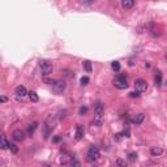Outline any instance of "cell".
Segmentation results:
<instances>
[{
	"label": "cell",
	"instance_id": "30bf717a",
	"mask_svg": "<svg viewBox=\"0 0 167 167\" xmlns=\"http://www.w3.org/2000/svg\"><path fill=\"white\" fill-rule=\"evenodd\" d=\"M15 91H16V96L17 97H25L26 94H28V90H26V88L24 85H18Z\"/></svg>",
	"mask_w": 167,
	"mask_h": 167
},
{
	"label": "cell",
	"instance_id": "277c9868",
	"mask_svg": "<svg viewBox=\"0 0 167 167\" xmlns=\"http://www.w3.org/2000/svg\"><path fill=\"white\" fill-rule=\"evenodd\" d=\"M99 149L97 146H90L89 150H88V161L89 162H97L99 159Z\"/></svg>",
	"mask_w": 167,
	"mask_h": 167
},
{
	"label": "cell",
	"instance_id": "44dd1931",
	"mask_svg": "<svg viewBox=\"0 0 167 167\" xmlns=\"http://www.w3.org/2000/svg\"><path fill=\"white\" fill-rule=\"evenodd\" d=\"M8 149H11V152L13 153V154H16V153L18 152V148H17V145H16V144H9Z\"/></svg>",
	"mask_w": 167,
	"mask_h": 167
},
{
	"label": "cell",
	"instance_id": "ac0fdd59",
	"mask_svg": "<svg viewBox=\"0 0 167 167\" xmlns=\"http://www.w3.org/2000/svg\"><path fill=\"white\" fill-rule=\"evenodd\" d=\"M29 98H30L31 102H38V99H39L35 91H30V93H29Z\"/></svg>",
	"mask_w": 167,
	"mask_h": 167
},
{
	"label": "cell",
	"instance_id": "9c48e42d",
	"mask_svg": "<svg viewBox=\"0 0 167 167\" xmlns=\"http://www.w3.org/2000/svg\"><path fill=\"white\" fill-rule=\"evenodd\" d=\"M144 119H145V115L141 112V114H136V115H133L132 119H131V122H132L133 124H136V125H140V124L144 122Z\"/></svg>",
	"mask_w": 167,
	"mask_h": 167
},
{
	"label": "cell",
	"instance_id": "ba28073f",
	"mask_svg": "<svg viewBox=\"0 0 167 167\" xmlns=\"http://www.w3.org/2000/svg\"><path fill=\"white\" fill-rule=\"evenodd\" d=\"M13 139L16 140V141H24L25 140V132L24 131H21V129H16V131H13Z\"/></svg>",
	"mask_w": 167,
	"mask_h": 167
},
{
	"label": "cell",
	"instance_id": "603a6c76",
	"mask_svg": "<svg viewBox=\"0 0 167 167\" xmlns=\"http://www.w3.org/2000/svg\"><path fill=\"white\" fill-rule=\"evenodd\" d=\"M128 159L131 162H135L137 159V154H136V153H129V154H128Z\"/></svg>",
	"mask_w": 167,
	"mask_h": 167
},
{
	"label": "cell",
	"instance_id": "2e32d148",
	"mask_svg": "<svg viewBox=\"0 0 167 167\" xmlns=\"http://www.w3.org/2000/svg\"><path fill=\"white\" fill-rule=\"evenodd\" d=\"M150 153H152V155H154V157L161 155L163 153V149L162 148H152L150 149Z\"/></svg>",
	"mask_w": 167,
	"mask_h": 167
},
{
	"label": "cell",
	"instance_id": "f1b7e54d",
	"mask_svg": "<svg viewBox=\"0 0 167 167\" xmlns=\"http://www.w3.org/2000/svg\"><path fill=\"white\" fill-rule=\"evenodd\" d=\"M47 167H48V166H47Z\"/></svg>",
	"mask_w": 167,
	"mask_h": 167
},
{
	"label": "cell",
	"instance_id": "9a60e30c",
	"mask_svg": "<svg viewBox=\"0 0 167 167\" xmlns=\"http://www.w3.org/2000/svg\"><path fill=\"white\" fill-rule=\"evenodd\" d=\"M133 5H135V1H133V0H123L122 1V7L123 8H125V9L132 8Z\"/></svg>",
	"mask_w": 167,
	"mask_h": 167
},
{
	"label": "cell",
	"instance_id": "484cf974",
	"mask_svg": "<svg viewBox=\"0 0 167 167\" xmlns=\"http://www.w3.org/2000/svg\"><path fill=\"white\" fill-rule=\"evenodd\" d=\"M140 96V93H137V91H132V93H129V97H139Z\"/></svg>",
	"mask_w": 167,
	"mask_h": 167
},
{
	"label": "cell",
	"instance_id": "52a82bcc",
	"mask_svg": "<svg viewBox=\"0 0 167 167\" xmlns=\"http://www.w3.org/2000/svg\"><path fill=\"white\" fill-rule=\"evenodd\" d=\"M52 86H54V90L56 91V93H63L65 90V88H67V84H65L64 80H55Z\"/></svg>",
	"mask_w": 167,
	"mask_h": 167
},
{
	"label": "cell",
	"instance_id": "e0dca14e",
	"mask_svg": "<svg viewBox=\"0 0 167 167\" xmlns=\"http://www.w3.org/2000/svg\"><path fill=\"white\" fill-rule=\"evenodd\" d=\"M84 69L88 73H90L91 69H93V68H91V61H89V60H85L84 61Z\"/></svg>",
	"mask_w": 167,
	"mask_h": 167
},
{
	"label": "cell",
	"instance_id": "5bb4252c",
	"mask_svg": "<svg viewBox=\"0 0 167 167\" xmlns=\"http://www.w3.org/2000/svg\"><path fill=\"white\" fill-rule=\"evenodd\" d=\"M154 80H155V85H157V86H161V85H162V72L161 71H157L155 72Z\"/></svg>",
	"mask_w": 167,
	"mask_h": 167
},
{
	"label": "cell",
	"instance_id": "8992f818",
	"mask_svg": "<svg viewBox=\"0 0 167 167\" xmlns=\"http://www.w3.org/2000/svg\"><path fill=\"white\" fill-rule=\"evenodd\" d=\"M135 89L137 93H144V91L148 90V82L145 80H142V78H139L135 82Z\"/></svg>",
	"mask_w": 167,
	"mask_h": 167
},
{
	"label": "cell",
	"instance_id": "ffe728a7",
	"mask_svg": "<svg viewBox=\"0 0 167 167\" xmlns=\"http://www.w3.org/2000/svg\"><path fill=\"white\" fill-rule=\"evenodd\" d=\"M111 67H112V69L115 72L120 71V63H119V61H112V63H111Z\"/></svg>",
	"mask_w": 167,
	"mask_h": 167
},
{
	"label": "cell",
	"instance_id": "d6986e66",
	"mask_svg": "<svg viewBox=\"0 0 167 167\" xmlns=\"http://www.w3.org/2000/svg\"><path fill=\"white\" fill-rule=\"evenodd\" d=\"M116 166H117V167H127V162H125V159L117 158V159H116Z\"/></svg>",
	"mask_w": 167,
	"mask_h": 167
},
{
	"label": "cell",
	"instance_id": "cb8c5ba5",
	"mask_svg": "<svg viewBox=\"0 0 167 167\" xmlns=\"http://www.w3.org/2000/svg\"><path fill=\"white\" fill-rule=\"evenodd\" d=\"M86 112H88V107H84V106H82V107H80V110H78V114H80V115H82V116H84Z\"/></svg>",
	"mask_w": 167,
	"mask_h": 167
},
{
	"label": "cell",
	"instance_id": "d4e9b609",
	"mask_svg": "<svg viewBox=\"0 0 167 167\" xmlns=\"http://www.w3.org/2000/svg\"><path fill=\"white\" fill-rule=\"evenodd\" d=\"M80 82H81V85H88V82H89V77H86V76L81 77Z\"/></svg>",
	"mask_w": 167,
	"mask_h": 167
},
{
	"label": "cell",
	"instance_id": "4316f807",
	"mask_svg": "<svg viewBox=\"0 0 167 167\" xmlns=\"http://www.w3.org/2000/svg\"><path fill=\"white\" fill-rule=\"evenodd\" d=\"M61 140V137L60 136H56V137H54V139H52V142H59Z\"/></svg>",
	"mask_w": 167,
	"mask_h": 167
},
{
	"label": "cell",
	"instance_id": "3957f363",
	"mask_svg": "<svg viewBox=\"0 0 167 167\" xmlns=\"http://www.w3.org/2000/svg\"><path fill=\"white\" fill-rule=\"evenodd\" d=\"M39 67H41V73L43 74V76H48V74H51L52 71H54V65L46 60L39 61Z\"/></svg>",
	"mask_w": 167,
	"mask_h": 167
},
{
	"label": "cell",
	"instance_id": "7402d4cb",
	"mask_svg": "<svg viewBox=\"0 0 167 167\" xmlns=\"http://www.w3.org/2000/svg\"><path fill=\"white\" fill-rule=\"evenodd\" d=\"M71 167H81L80 161H77L76 158H73V159L71 161Z\"/></svg>",
	"mask_w": 167,
	"mask_h": 167
},
{
	"label": "cell",
	"instance_id": "7c38bea8",
	"mask_svg": "<svg viewBox=\"0 0 167 167\" xmlns=\"http://www.w3.org/2000/svg\"><path fill=\"white\" fill-rule=\"evenodd\" d=\"M84 137V128L81 125H77L76 128V136H74V139L77 140V141H80V140H82Z\"/></svg>",
	"mask_w": 167,
	"mask_h": 167
},
{
	"label": "cell",
	"instance_id": "4fadbf2b",
	"mask_svg": "<svg viewBox=\"0 0 167 167\" xmlns=\"http://www.w3.org/2000/svg\"><path fill=\"white\" fill-rule=\"evenodd\" d=\"M9 146V142L7 141V139L3 135H0V149L4 150V149H8Z\"/></svg>",
	"mask_w": 167,
	"mask_h": 167
},
{
	"label": "cell",
	"instance_id": "5b68a950",
	"mask_svg": "<svg viewBox=\"0 0 167 167\" xmlns=\"http://www.w3.org/2000/svg\"><path fill=\"white\" fill-rule=\"evenodd\" d=\"M114 85L117 89L123 90V89H127L128 88V82H127V77L125 76H117L115 80H114Z\"/></svg>",
	"mask_w": 167,
	"mask_h": 167
},
{
	"label": "cell",
	"instance_id": "6da1fadb",
	"mask_svg": "<svg viewBox=\"0 0 167 167\" xmlns=\"http://www.w3.org/2000/svg\"><path fill=\"white\" fill-rule=\"evenodd\" d=\"M43 125H44V127H43V128H44V139H48L50 133L55 129V127H56V116L52 115V114L47 115V117H46Z\"/></svg>",
	"mask_w": 167,
	"mask_h": 167
},
{
	"label": "cell",
	"instance_id": "83f0119b",
	"mask_svg": "<svg viewBox=\"0 0 167 167\" xmlns=\"http://www.w3.org/2000/svg\"><path fill=\"white\" fill-rule=\"evenodd\" d=\"M7 101H8L7 97H0V103H4V102H7Z\"/></svg>",
	"mask_w": 167,
	"mask_h": 167
},
{
	"label": "cell",
	"instance_id": "8fae6325",
	"mask_svg": "<svg viewBox=\"0 0 167 167\" xmlns=\"http://www.w3.org/2000/svg\"><path fill=\"white\" fill-rule=\"evenodd\" d=\"M38 128V122H33V123H30L28 125V135L29 136H31L33 133L35 132V129Z\"/></svg>",
	"mask_w": 167,
	"mask_h": 167
},
{
	"label": "cell",
	"instance_id": "7a4b0ae2",
	"mask_svg": "<svg viewBox=\"0 0 167 167\" xmlns=\"http://www.w3.org/2000/svg\"><path fill=\"white\" fill-rule=\"evenodd\" d=\"M103 115H104V107L101 102H98L96 104V107H94V123L97 124V127L102 125Z\"/></svg>",
	"mask_w": 167,
	"mask_h": 167
}]
</instances>
